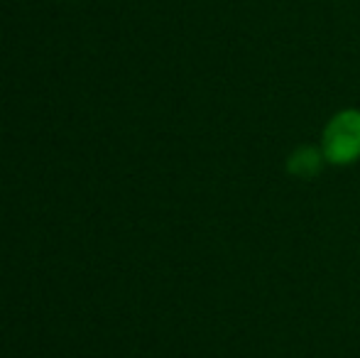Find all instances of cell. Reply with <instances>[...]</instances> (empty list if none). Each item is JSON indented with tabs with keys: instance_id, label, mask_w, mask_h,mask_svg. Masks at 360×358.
<instances>
[{
	"instance_id": "cell-1",
	"label": "cell",
	"mask_w": 360,
	"mask_h": 358,
	"mask_svg": "<svg viewBox=\"0 0 360 358\" xmlns=\"http://www.w3.org/2000/svg\"><path fill=\"white\" fill-rule=\"evenodd\" d=\"M321 153L331 165H353L360 158V110L348 108L328 120Z\"/></svg>"
},
{
	"instance_id": "cell-2",
	"label": "cell",
	"mask_w": 360,
	"mask_h": 358,
	"mask_svg": "<svg viewBox=\"0 0 360 358\" xmlns=\"http://www.w3.org/2000/svg\"><path fill=\"white\" fill-rule=\"evenodd\" d=\"M323 153L316 148H299L297 153H292V158H289L287 167L292 174H297V177H314V174L321 170L323 165Z\"/></svg>"
}]
</instances>
